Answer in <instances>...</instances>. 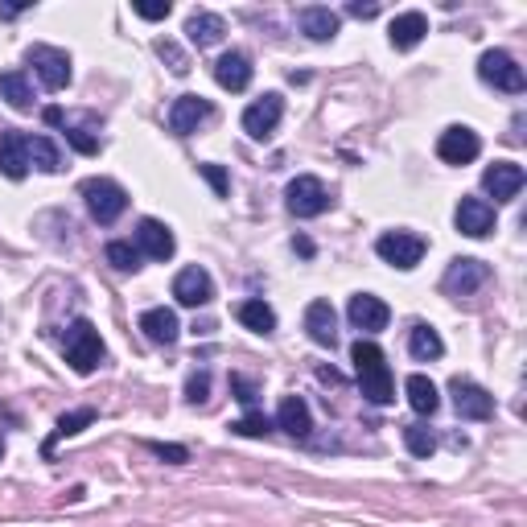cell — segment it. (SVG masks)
<instances>
[{
	"instance_id": "cell-26",
	"label": "cell",
	"mask_w": 527,
	"mask_h": 527,
	"mask_svg": "<svg viewBox=\"0 0 527 527\" xmlns=\"http://www.w3.org/2000/svg\"><path fill=\"white\" fill-rule=\"evenodd\" d=\"M408 355H412L416 363H433V359L445 355V342H441V334H437L433 326L416 322V326L408 330Z\"/></svg>"
},
{
	"instance_id": "cell-16",
	"label": "cell",
	"mask_w": 527,
	"mask_h": 527,
	"mask_svg": "<svg viewBox=\"0 0 527 527\" xmlns=\"http://www.w3.org/2000/svg\"><path fill=\"white\" fill-rule=\"evenodd\" d=\"M210 116H215L210 99H202V95H178V99H173V108H169V128L178 132V136H190V132H198V124H206Z\"/></svg>"
},
{
	"instance_id": "cell-43",
	"label": "cell",
	"mask_w": 527,
	"mask_h": 527,
	"mask_svg": "<svg viewBox=\"0 0 527 527\" xmlns=\"http://www.w3.org/2000/svg\"><path fill=\"white\" fill-rule=\"evenodd\" d=\"M25 9L21 5H5V9H0V17H5V21H13V17H21Z\"/></svg>"
},
{
	"instance_id": "cell-21",
	"label": "cell",
	"mask_w": 527,
	"mask_h": 527,
	"mask_svg": "<svg viewBox=\"0 0 527 527\" xmlns=\"http://www.w3.org/2000/svg\"><path fill=\"white\" fill-rule=\"evenodd\" d=\"M305 334L318 346H334L338 342V313L330 301H309L305 305Z\"/></svg>"
},
{
	"instance_id": "cell-30",
	"label": "cell",
	"mask_w": 527,
	"mask_h": 527,
	"mask_svg": "<svg viewBox=\"0 0 527 527\" xmlns=\"http://www.w3.org/2000/svg\"><path fill=\"white\" fill-rule=\"evenodd\" d=\"M91 420H95V408H79V412H66L62 420H58V429L50 433V441H46V458H50V453H54V445L62 441V437H75V433H83L87 425H91Z\"/></svg>"
},
{
	"instance_id": "cell-23",
	"label": "cell",
	"mask_w": 527,
	"mask_h": 527,
	"mask_svg": "<svg viewBox=\"0 0 527 527\" xmlns=\"http://www.w3.org/2000/svg\"><path fill=\"white\" fill-rule=\"evenodd\" d=\"M297 25H301V33H305L309 42H334V38H338V29H342L338 13L322 9V5L301 9V13H297Z\"/></svg>"
},
{
	"instance_id": "cell-14",
	"label": "cell",
	"mask_w": 527,
	"mask_h": 527,
	"mask_svg": "<svg viewBox=\"0 0 527 527\" xmlns=\"http://www.w3.org/2000/svg\"><path fill=\"white\" fill-rule=\"evenodd\" d=\"M136 252L165 264V260H173V252H178V239H173V231L161 219H140L136 223Z\"/></svg>"
},
{
	"instance_id": "cell-44",
	"label": "cell",
	"mask_w": 527,
	"mask_h": 527,
	"mask_svg": "<svg viewBox=\"0 0 527 527\" xmlns=\"http://www.w3.org/2000/svg\"><path fill=\"white\" fill-rule=\"evenodd\" d=\"M293 248H297L301 256H313V243H309V239H297V243H293Z\"/></svg>"
},
{
	"instance_id": "cell-34",
	"label": "cell",
	"mask_w": 527,
	"mask_h": 527,
	"mask_svg": "<svg viewBox=\"0 0 527 527\" xmlns=\"http://www.w3.org/2000/svg\"><path fill=\"white\" fill-rule=\"evenodd\" d=\"M404 445H408L412 458H433L437 437H433V429H429V425H408V429H404Z\"/></svg>"
},
{
	"instance_id": "cell-32",
	"label": "cell",
	"mask_w": 527,
	"mask_h": 527,
	"mask_svg": "<svg viewBox=\"0 0 527 527\" xmlns=\"http://www.w3.org/2000/svg\"><path fill=\"white\" fill-rule=\"evenodd\" d=\"M29 165H38L42 173H58L62 169V153L50 136H29Z\"/></svg>"
},
{
	"instance_id": "cell-3",
	"label": "cell",
	"mask_w": 527,
	"mask_h": 527,
	"mask_svg": "<svg viewBox=\"0 0 527 527\" xmlns=\"http://www.w3.org/2000/svg\"><path fill=\"white\" fill-rule=\"evenodd\" d=\"M83 202H87L91 219L99 227H112L128 210V190L120 182H112V178H87L83 182Z\"/></svg>"
},
{
	"instance_id": "cell-19",
	"label": "cell",
	"mask_w": 527,
	"mask_h": 527,
	"mask_svg": "<svg viewBox=\"0 0 527 527\" xmlns=\"http://www.w3.org/2000/svg\"><path fill=\"white\" fill-rule=\"evenodd\" d=\"M252 75H256V66H252V58L243 54V50H227L215 62V83L223 91H248L252 87Z\"/></svg>"
},
{
	"instance_id": "cell-39",
	"label": "cell",
	"mask_w": 527,
	"mask_h": 527,
	"mask_svg": "<svg viewBox=\"0 0 527 527\" xmlns=\"http://www.w3.org/2000/svg\"><path fill=\"white\" fill-rule=\"evenodd\" d=\"M198 169H202V178H206L210 186H215V194L223 198V194H227V173H223L219 165H198Z\"/></svg>"
},
{
	"instance_id": "cell-40",
	"label": "cell",
	"mask_w": 527,
	"mask_h": 527,
	"mask_svg": "<svg viewBox=\"0 0 527 527\" xmlns=\"http://www.w3.org/2000/svg\"><path fill=\"white\" fill-rule=\"evenodd\" d=\"M136 17H145V21H165V17H169V5H136Z\"/></svg>"
},
{
	"instance_id": "cell-35",
	"label": "cell",
	"mask_w": 527,
	"mask_h": 527,
	"mask_svg": "<svg viewBox=\"0 0 527 527\" xmlns=\"http://www.w3.org/2000/svg\"><path fill=\"white\" fill-rule=\"evenodd\" d=\"M268 429H272V420L260 416V412H248L243 420H235V425H231V433H239V437H264Z\"/></svg>"
},
{
	"instance_id": "cell-27",
	"label": "cell",
	"mask_w": 527,
	"mask_h": 527,
	"mask_svg": "<svg viewBox=\"0 0 527 527\" xmlns=\"http://www.w3.org/2000/svg\"><path fill=\"white\" fill-rule=\"evenodd\" d=\"M235 318L248 326L252 334H272V330H276V313H272V305H264L260 297L239 301V305H235Z\"/></svg>"
},
{
	"instance_id": "cell-13",
	"label": "cell",
	"mask_w": 527,
	"mask_h": 527,
	"mask_svg": "<svg viewBox=\"0 0 527 527\" xmlns=\"http://www.w3.org/2000/svg\"><path fill=\"white\" fill-rule=\"evenodd\" d=\"M173 297H178V305H190V309L210 305L215 301V280H210L206 268L190 264V268H182L178 276H173Z\"/></svg>"
},
{
	"instance_id": "cell-7",
	"label": "cell",
	"mask_w": 527,
	"mask_h": 527,
	"mask_svg": "<svg viewBox=\"0 0 527 527\" xmlns=\"http://www.w3.org/2000/svg\"><path fill=\"white\" fill-rule=\"evenodd\" d=\"M486 280H490V264H482L474 256H458V260H449V268L441 276V289L453 301H462V297H474L486 285Z\"/></svg>"
},
{
	"instance_id": "cell-18",
	"label": "cell",
	"mask_w": 527,
	"mask_h": 527,
	"mask_svg": "<svg viewBox=\"0 0 527 527\" xmlns=\"http://www.w3.org/2000/svg\"><path fill=\"white\" fill-rule=\"evenodd\" d=\"M0 173L13 178V182H21L29 173V136L17 132V128L0 132Z\"/></svg>"
},
{
	"instance_id": "cell-17",
	"label": "cell",
	"mask_w": 527,
	"mask_h": 527,
	"mask_svg": "<svg viewBox=\"0 0 527 527\" xmlns=\"http://www.w3.org/2000/svg\"><path fill=\"white\" fill-rule=\"evenodd\" d=\"M523 182H527V173H523V165H515V161H495V165L482 173V186H486V194H495V202L519 198Z\"/></svg>"
},
{
	"instance_id": "cell-9",
	"label": "cell",
	"mask_w": 527,
	"mask_h": 527,
	"mask_svg": "<svg viewBox=\"0 0 527 527\" xmlns=\"http://www.w3.org/2000/svg\"><path fill=\"white\" fill-rule=\"evenodd\" d=\"M280 120H285V95H276V91L260 95L256 103L243 108V132L252 140H268L280 128Z\"/></svg>"
},
{
	"instance_id": "cell-28",
	"label": "cell",
	"mask_w": 527,
	"mask_h": 527,
	"mask_svg": "<svg viewBox=\"0 0 527 527\" xmlns=\"http://www.w3.org/2000/svg\"><path fill=\"white\" fill-rule=\"evenodd\" d=\"M404 392H408V404L420 412V416H433L441 408V396H437V383L429 375H408L404 383Z\"/></svg>"
},
{
	"instance_id": "cell-8",
	"label": "cell",
	"mask_w": 527,
	"mask_h": 527,
	"mask_svg": "<svg viewBox=\"0 0 527 527\" xmlns=\"http://www.w3.org/2000/svg\"><path fill=\"white\" fill-rule=\"evenodd\" d=\"M25 62L33 66V75L42 79L46 91L70 87V54L66 50H58V46H29Z\"/></svg>"
},
{
	"instance_id": "cell-29",
	"label": "cell",
	"mask_w": 527,
	"mask_h": 527,
	"mask_svg": "<svg viewBox=\"0 0 527 527\" xmlns=\"http://www.w3.org/2000/svg\"><path fill=\"white\" fill-rule=\"evenodd\" d=\"M0 95H5L17 112L33 108V87H29V79L21 75V70H5V75H0Z\"/></svg>"
},
{
	"instance_id": "cell-45",
	"label": "cell",
	"mask_w": 527,
	"mask_h": 527,
	"mask_svg": "<svg viewBox=\"0 0 527 527\" xmlns=\"http://www.w3.org/2000/svg\"><path fill=\"white\" fill-rule=\"evenodd\" d=\"M0 453H5V441H0Z\"/></svg>"
},
{
	"instance_id": "cell-31",
	"label": "cell",
	"mask_w": 527,
	"mask_h": 527,
	"mask_svg": "<svg viewBox=\"0 0 527 527\" xmlns=\"http://www.w3.org/2000/svg\"><path fill=\"white\" fill-rule=\"evenodd\" d=\"M46 124H62L66 140H70V145H75L83 157H95V153H99V136H91L87 128H70V124H66V116H62L58 108H46Z\"/></svg>"
},
{
	"instance_id": "cell-2",
	"label": "cell",
	"mask_w": 527,
	"mask_h": 527,
	"mask_svg": "<svg viewBox=\"0 0 527 527\" xmlns=\"http://www.w3.org/2000/svg\"><path fill=\"white\" fill-rule=\"evenodd\" d=\"M62 350H66V363L75 367L79 375H91V371L103 363V338H99V330H95L87 318H79V322L66 326Z\"/></svg>"
},
{
	"instance_id": "cell-36",
	"label": "cell",
	"mask_w": 527,
	"mask_h": 527,
	"mask_svg": "<svg viewBox=\"0 0 527 527\" xmlns=\"http://www.w3.org/2000/svg\"><path fill=\"white\" fill-rule=\"evenodd\" d=\"M157 54L169 62V70H173V75H186V70H190V62H186V54L178 50V46H173L169 38L165 42H157Z\"/></svg>"
},
{
	"instance_id": "cell-22",
	"label": "cell",
	"mask_w": 527,
	"mask_h": 527,
	"mask_svg": "<svg viewBox=\"0 0 527 527\" xmlns=\"http://www.w3.org/2000/svg\"><path fill=\"white\" fill-rule=\"evenodd\" d=\"M223 33H227V21H223L219 13H210V9H198V13L186 17V38H190V46H198V50L219 46Z\"/></svg>"
},
{
	"instance_id": "cell-24",
	"label": "cell",
	"mask_w": 527,
	"mask_h": 527,
	"mask_svg": "<svg viewBox=\"0 0 527 527\" xmlns=\"http://www.w3.org/2000/svg\"><path fill=\"white\" fill-rule=\"evenodd\" d=\"M425 33H429V17L416 13V9H408V13H400V17L392 21L388 42H392L396 50H416L420 42H425Z\"/></svg>"
},
{
	"instance_id": "cell-4",
	"label": "cell",
	"mask_w": 527,
	"mask_h": 527,
	"mask_svg": "<svg viewBox=\"0 0 527 527\" xmlns=\"http://www.w3.org/2000/svg\"><path fill=\"white\" fill-rule=\"evenodd\" d=\"M285 206H289V215L297 219H318L330 210V190L322 178H313V173H301V178H293L285 186Z\"/></svg>"
},
{
	"instance_id": "cell-37",
	"label": "cell",
	"mask_w": 527,
	"mask_h": 527,
	"mask_svg": "<svg viewBox=\"0 0 527 527\" xmlns=\"http://www.w3.org/2000/svg\"><path fill=\"white\" fill-rule=\"evenodd\" d=\"M206 396H210V375H206V371L190 375V383H186V400H190V404H202Z\"/></svg>"
},
{
	"instance_id": "cell-42",
	"label": "cell",
	"mask_w": 527,
	"mask_h": 527,
	"mask_svg": "<svg viewBox=\"0 0 527 527\" xmlns=\"http://www.w3.org/2000/svg\"><path fill=\"white\" fill-rule=\"evenodd\" d=\"M379 5H350V17H375Z\"/></svg>"
},
{
	"instance_id": "cell-10",
	"label": "cell",
	"mask_w": 527,
	"mask_h": 527,
	"mask_svg": "<svg viewBox=\"0 0 527 527\" xmlns=\"http://www.w3.org/2000/svg\"><path fill=\"white\" fill-rule=\"evenodd\" d=\"M437 157L445 165H470L482 157V136L466 124H449L441 136H437Z\"/></svg>"
},
{
	"instance_id": "cell-5",
	"label": "cell",
	"mask_w": 527,
	"mask_h": 527,
	"mask_svg": "<svg viewBox=\"0 0 527 527\" xmlns=\"http://www.w3.org/2000/svg\"><path fill=\"white\" fill-rule=\"evenodd\" d=\"M478 79L495 91H507V95H523L527 79H523V66L507 54V50H486L478 58Z\"/></svg>"
},
{
	"instance_id": "cell-6",
	"label": "cell",
	"mask_w": 527,
	"mask_h": 527,
	"mask_svg": "<svg viewBox=\"0 0 527 527\" xmlns=\"http://www.w3.org/2000/svg\"><path fill=\"white\" fill-rule=\"evenodd\" d=\"M375 252H379V260L383 264H392V268H416L420 260H425V252H429V243L420 239L416 231H383L379 239H375Z\"/></svg>"
},
{
	"instance_id": "cell-1",
	"label": "cell",
	"mask_w": 527,
	"mask_h": 527,
	"mask_svg": "<svg viewBox=\"0 0 527 527\" xmlns=\"http://www.w3.org/2000/svg\"><path fill=\"white\" fill-rule=\"evenodd\" d=\"M350 363H355L359 388H363V396H367L371 404H392V400H396V379H392L388 355H383L375 342L359 338L355 350H350Z\"/></svg>"
},
{
	"instance_id": "cell-41",
	"label": "cell",
	"mask_w": 527,
	"mask_h": 527,
	"mask_svg": "<svg viewBox=\"0 0 527 527\" xmlns=\"http://www.w3.org/2000/svg\"><path fill=\"white\" fill-rule=\"evenodd\" d=\"M149 449L161 453V458H169V462H186V449H182V445H157V441H153Z\"/></svg>"
},
{
	"instance_id": "cell-11",
	"label": "cell",
	"mask_w": 527,
	"mask_h": 527,
	"mask_svg": "<svg viewBox=\"0 0 527 527\" xmlns=\"http://www.w3.org/2000/svg\"><path fill=\"white\" fill-rule=\"evenodd\" d=\"M449 396H453V408H458L462 420H490V416H495V396H490L474 379L458 375L449 383Z\"/></svg>"
},
{
	"instance_id": "cell-33",
	"label": "cell",
	"mask_w": 527,
	"mask_h": 527,
	"mask_svg": "<svg viewBox=\"0 0 527 527\" xmlns=\"http://www.w3.org/2000/svg\"><path fill=\"white\" fill-rule=\"evenodd\" d=\"M103 256H108V264H112L116 272H136V268H140V252H136L132 239H112L108 248H103Z\"/></svg>"
},
{
	"instance_id": "cell-20",
	"label": "cell",
	"mask_w": 527,
	"mask_h": 527,
	"mask_svg": "<svg viewBox=\"0 0 527 527\" xmlns=\"http://www.w3.org/2000/svg\"><path fill=\"white\" fill-rule=\"evenodd\" d=\"M140 330H145V338L157 342V346H173L178 334H182V322H178V313H173V309L153 305V309L140 313Z\"/></svg>"
},
{
	"instance_id": "cell-12",
	"label": "cell",
	"mask_w": 527,
	"mask_h": 527,
	"mask_svg": "<svg viewBox=\"0 0 527 527\" xmlns=\"http://www.w3.org/2000/svg\"><path fill=\"white\" fill-rule=\"evenodd\" d=\"M346 318H350V326H355L359 334H379V330H388L392 309L383 305L375 293H355L350 305H346Z\"/></svg>"
},
{
	"instance_id": "cell-25",
	"label": "cell",
	"mask_w": 527,
	"mask_h": 527,
	"mask_svg": "<svg viewBox=\"0 0 527 527\" xmlns=\"http://www.w3.org/2000/svg\"><path fill=\"white\" fill-rule=\"evenodd\" d=\"M276 429H285L289 437H309L313 433V416L301 396H285L276 408Z\"/></svg>"
},
{
	"instance_id": "cell-38",
	"label": "cell",
	"mask_w": 527,
	"mask_h": 527,
	"mask_svg": "<svg viewBox=\"0 0 527 527\" xmlns=\"http://www.w3.org/2000/svg\"><path fill=\"white\" fill-rule=\"evenodd\" d=\"M231 392H235V400H239L243 408H252V404H256V383H252V379L231 375Z\"/></svg>"
},
{
	"instance_id": "cell-15",
	"label": "cell",
	"mask_w": 527,
	"mask_h": 527,
	"mask_svg": "<svg viewBox=\"0 0 527 527\" xmlns=\"http://www.w3.org/2000/svg\"><path fill=\"white\" fill-rule=\"evenodd\" d=\"M453 223H458L462 235L482 239V235L495 231V206H490L486 198H462L458 210H453Z\"/></svg>"
}]
</instances>
